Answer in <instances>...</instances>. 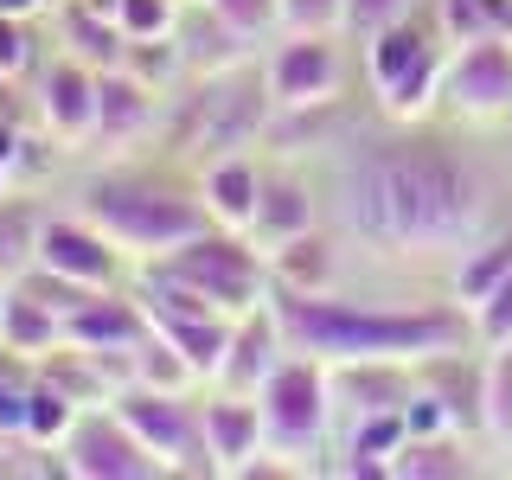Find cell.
I'll list each match as a JSON object with an SVG mask.
<instances>
[{
  "label": "cell",
  "instance_id": "6da1fadb",
  "mask_svg": "<svg viewBox=\"0 0 512 480\" xmlns=\"http://www.w3.org/2000/svg\"><path fill=\"white\" fill-rule=\"evenodd\" d=\"M468 135L474 128L448 116L391 122L365 103L346 122V135L308 160L327 224L372 263L448 276L506 218L500 180Z\"/></svg>",
  "mask_w": 512,
  "mask_h": 480
},
{
  "label": "cell",
  "instance_id": "7a4b0ae2",
  "mask_svg": "<svg viewBox=\"0 0 512 480\" xmlns=\"http://www.w3.org/2000/svg\"><path fill=\"white\" fill-rule=\"evenodd\" d=\"M288 346L314 359H429L468 346L474 320L461 301H359V295H276Z\"/></svg>",
  "mask_w": 512,
  "mask_h": 480
},
{
  "label": "cell",
  "instance_id": "3957f363",
  "mask_svg": "<svg viewBox=\"0 0 512 480\" xmlns=\"http://www.w3.org/2000/svg\"><path fill=\"white\" fill-rule=\"evenodd\" d=\"M71 212H84L103 237L148 263V256L180 250L186 237H199L212 212L199 199V173H180V160L160 154V167L148 160H109V167H90L84 180L71 186Z\"/></svg>",
  "mask_w": 512,
  "mask_h": 480
},
{
  "label": "cell",
  "instance_id": "277c9868",
  "mask_svg": "<svg viewBox=\"0 0 512 480\" xmlns=\"http://www.w3.org/2000/svg\"><path fill=\"white\" fill-rule=\"evenodd\" d=\"M269 116H276V96H269L263 58H250V64H231V71H212V77H186L167 96V109H160L154 148L199 173L218 154L263 148Z\"/></svg>",
  "mask_w": 512,
  "mask_h": 480
},
{
  "label": "cell",
  "instance_id": "5b68a950",
  "mask_svg": "<svg viewBox=\"0 0 512 480\" xmlns=\"http://www.w3.org/2000/svg\"><path fill=\"white\" fill-rule=\"evenodd\" d=\"M448 32L436 20V7H416L410 20L372 32L359 45V77L378 116L391 122H429L442 116V77H448Z\"/></svg>",
  "mask_w": 512,
  "mask_h": 480
},
{
  "label": "cell",
  "instance_id": "8992f818",
  "mask_svg": "<svg viewBox=\"0 0 512 480\" xmlns=\"http://www.w3.org/2000/svg\"><path fill=\"white\" fill-rule=\"evenodd\" d=\"M135 269H154V276L192 288L199 301H212V308L231 314V320L250 314L256 301L276 295V288H269V256H263V244H256L250 231H224V224H205V231L186 237L180 250L148 256V263H135Z\"/></svg>",
  "mask_w": 512,
  "mask_h": 480
},
{
  "label": "cell",
  "instance_id": "52a82bcc",
  "mask_svg": "<svg viewBox=\"0 0 512 480\" xmlns=\"http://www.w3.org/2000/svg\"><path fill=\"white\" fill-rule=\"evenodd\" d=\"M263 404V436L276 455L301 461L308 474H327V448H333V423H340V404H333V365L314 359V352H288V359L269 372V384L256 391Z\"/></svg>",
  "mask_w": 512,
  "mask_h": 480
},
{
  "label": "cell",
  "instance_id": "ba28073f",
  "mask_svg": "<svg viewBox=\"0 0 512 480\" xmlns=\"http://www.w3.org/2000/svg\"><path fill=\"white\" fill-rule=\"evenodd\" d=\"M116 416L135 429L141 442L160 455L167 480H218V461L205 448V423H199V391H154V384H122L116 397Z\"/></svg>",
  "mask_w": 512,
  "mask_h": 480
},
{
  "label": "cell",
  "instance_id": "9c48e42d",
  "mask_svg": "<svg viewBox=\"0 0 512 480\" xmlns=\"http://www.w3.org/2000/svg\"><path fill=\"white\" fill-rule=\"evenodd\" d=\"M346 32H282L263 52V77L276 109H308V103H340L359 58L346 52Z\"/></svg>",
  "mask_w": 512,
  "mask_h": 480
},
{
  "label": "cell",
  "instance_id": "30bf717a",
  "mask_svg": "<svg viewBox=\"0 0 512 480\" xmlns=\"http://www.w3.org/2000/svg\"><path fill=\"white\" fill-rule=\"evenodd\" d=\"M442 116L461 122V128L512 122V32L506 39H474V45H455V52H448Z\"/></svg>",
  "mask_w": 512,
  "mask_h": 480
},
{
  "label": "cell",
  "instance_id": "8fae6325",
  "mask_svg": "<svg viewBox=\"0 0 512 480\" xmlns=\"http://www.w3.org/2000/svg\"><path fill=\"white\" fill-rule=\"evenodd\" d=\"M58 461L71 480H167L160 455L116 416V404H90L58 442Z\"/></svg>",
  "mask_w": 512,
  "mask_h": 480
},
{
  "label": "cell",
  "instance_id": "7c38bea8",
  "mask_svg": "<svg viewBox=\"0 0 512 480\" xmlns=\"http://www.w3.org/2000/svg\"><path fill=\"white\" fill-rule=\"evenodd\" d=\"M32 122H39L45 141L58 148H90L96 128V71L71 52H45V64L32 71Z\"/></svg>",
  "mask_w": 512,
  "mask_h": 480
},
{
  "label": "cell",
  "instance_id": "4fadbf2b",
  "mask_svg": "<svg viewBox=\"0 0 512 480\" xmlns=\"http://www.w3.org/2000/svg\"><path fill=\"white\" fill-rule=\"evenodd\" d=\"M39 269H58V276L84 282V288H122L135 282V256H128L116 237H103L84 212H58L39 224Z\"/></svg>",
  "mask_w": 512,
  "mask_h": 480
},
{
  "label": "cell",
  "instance_id": "5bb4252c",
  "mask_svg": "<svg viewBox=\"0 0 512 480\" xmlns=\"http://www.w3.org/2000/svg\"><path fill=\"white\" fill-rule=\"evenodd\" d=\"M160 109H167V96H160L154 84H141L128 64L96 71V128H90V148H103V154L148 148V141L160 135Z\"/></svg>",
  "mask_w": 512,
  "mask_h": 480
},
{
  "label": "cell",
  "instance_id": "9a60e30c",
  "mask_svg": "<svg viewBox=\"0 0 512 480\" xmlns=\"http://www.w3.org/2000/svg\"><path fill=\"white\" fill-rule=\"evenodd\" d=\"M314 224H327V205H320L314 167L282 160V154H263V199H256L250 237L269 250V244H282V237H295V231H314Z\"/></svg>",
  "mask_w": 512,
  "mask_h": 480
},
{
  "label": "cell",
  "instance_id": "2e32d148",
  "mask_svg": "<svg viewBox=\"0 0 512 480\" xmlns=\"http://www.w3.org/2000/svg\"><path fill=\"white\" fill-rule=\"evenodd\" d=\"M263 256H269V288L276 295H340L352 244L333 224H314V231H295L282 244H269Z\"/></svg>",
  "mask_w": 512,
  "mask_h": 480
},
{
  "label": "cell",
  "instance_id": "e0dca14e",
  "mask_svg": "<svg viewBox=\"0 0 512 480\" xmlns=\"http://www.w3.org/2000/svg\"><path fill=\"white\" fill-rule=\"evenodd\" d=\"M288 352H295V346H288V327H282V314H276V295H269V301H256L250 314L231 320V352H224V365H218L212 384L256 397Z\"/></svg>",
  "mask_w": 512,
  "mask_h": 480
},
{
  "label": "cell",
  "instance_id": "ac0fdd59",
  "mask_svg": "<svg viewBox=\"0 0 512 480\" xmlns=\"http://www.w3.org/2000/svg\"><path fill=\"white\" fill-rule=\"evenodd\" d=\"M416 378L448 404L461 436L487 442V346L468 340V346H448V352H429L416 359Z\"/></svg>",
  "mask_w": 512,
  "mask_h": 480
},
{
  "label": "cell",
  "instance_id": "d6986e66",
  "mask_svg": "<svg viewBox=\"0 0 512 480\" xmlns=\"http://www.w3.org/2000/svg\"><path fill=\"white\" fill-rule=\"evenodd\" d=\"M199 423H205V448H212L218 474H231L256 455V448H269L263 436V404L244 391H224V384H205L199 391Z\"/></svg>",
  "mask_w": 512,
  "mask_h": 480
},
{
  "label": "cell",
  "instance_id": "ffe728a7",
  "mask_svg": "<svg viewBox=\"0 0 512 480\" xmlns=\"http://www.w3.org/2000/svg\"><path fill=\"white\" fill-rule=\"evenodd\" d=\"M416 397V359H340L333 365V404L340 416H384Z\"/></svg>",
  "mask_w": 512,
  "mask_h": 480
},
{
  "label": "cell",
  "instance_id": "44dd1931",
  "mask_svg": "<svg viewBox=\"0 0 512 480\" xmlns=\"http://www.w3.org/2000/svg\"><path fill=\"white\" fill-rule=\"evenodd\" d=\"M199 199H205V212H212V224H224V231H250L256 199H263V148L205 160L199 167Z\"/></svg>",
  "mask_w": 512,
  "mask_h": 480
},
{
  "label": "cell",
  "instance_id": "7402d4cb",
  "mask_svg": "<svg viewBox=\"0 0 512 480\" xmlns=\"http://www.w3.org/2000/svg\"><path fill=\"white\" fill-rule=\"evenodd\" d=\"M173 45H180L186 77H212V71H231V64H250L256 58V45L244 39V32L224 26L205 0H186L180 26H173Z\"/></svg>",
  "mask_w": 512,
  "mask_h": 480
},
{
  "label": "cell",
  "instance_id": "603a6c76",
  "mask_svg": "<svg viewBox=\"0 0 512 480\" xmlns=\"http://www.w3.org/2000/svg\"><path fill=\"white\" fill-rule=\"evenodd\" d=\"M52 39H58V52L84 58L90 71H116L122 52H128V32L116 26V13L90 7V0H58L52 7Z\"/></svg>",
  "mask_w": 512,
  "mask_h": 480
},
{
  "label": "cell",
  "instance_id": "cb8c5ba5",
  "mask_svg": "<svg viewBox=\"0 0 512 480\" xmlns=\"http://www.w3.org/2000/svg\"><path fill=\"white\" fill-rule=\"evenodd\" d=\"M154 333L160 340H173L192 359V372H199L205 384L218 378L224 352H231V314H212V308H148Z\"/></svg>",
  "mask_w": 512,
  "mask_h": 480
},
{
  "label": "cell",
  "instance_id": "d4e9b609",
  "mask_svg": "<svg viewBox=\"0 0 512 480\" xmlns=\"http://www.w3.org/2000/svg\"><path fill=\"white\" fill-rule=\"evenodd\" d=\"M480 448L461 429H442V436H404V448L391 455V480H474L480 474Z\"/></svg>",
  "mask_w": 512,
  "mask_h": 480
},
{
  "label": "cell",
  "instance_id": "484cf974",
  "mask_svg": "<svg viewBox=\"0 0 512 480\" xmlns=\"http://www.w3.org/2000/svg\"><path fill=\"white\" fill-rule=\"evenodd\" d=\"M0 346L26 352V359H45L52 346H64V314L45 308L26 282H7V301H0Z\"/></svg>",
  "mask_w": 512,
  "mask_h": 480
},
{
  "label": "cell",
  "instance_id": "4316f807",
  "mask_svg": "<svg viewBox=\"0 0 512 480\" xmlns=\"http://www.w3.org/2000/svg\"><path fill=\"white\" fill-rule=\"evenodd\" d=\"M77 416H84V404H77L71 391H58L45 372H32V384H26V442L58 448L64 436H71Z\"/></svg>",
  "mask_w": 512,
  "mask_h": 480
},
{
  "label": "cell",
  "instance_id": "83f0119b",
  "mask_svg": "<svg viewBox=\"0 0 512 480\" xmlns=\"http://www.w3.org/2000/svg\"><path fill=\"white\" fill-rule=\"evenodd\" d=\"M429 7H436L448 45L506 39V32H512V0H429Z\"/></svg>",
  "mask_w": 512,
  "mask_h": 480
},
{
  "label": "cell",
  "instance_id": "f1b7e54d",
  "mask_svg": "<svg viewBox=\"0 0 512 480\" xmlns=\"http://www.w3.org/2000/svg\"><path fill=\"white\" fill-rule=\"evenodd\" d=\"M135 384H154V391H205V378L192 372V359L173 340H160L148 327V340L135 346Z\"/></svg>",
  "mask_w": 512,
  "mask_h": 480
},
{
  "label": "cell",
  "instance_id": "f546056e",
  "mask_svg": "<svg viewBox=\"0 0 512 480\" xmlns=\"http://www.w3.org/2000/svg\"><path fill=\"white\" fill-rule=\"evenodd\" d=\"M39 224H45V212H32L20 192L0 199V276L32 269V256H39Z\"/></svg>",
  "mask_w": 512,
  "mask_h": 480
},
{
  "label": "cell",
  "instance_id": "4dcf8cb0",
  "mask_svg": "<svg viewBox=\"0 0 512 480\" xmlns=\"http://www.w3.org/2000/svg\"><path fill=\"white\" fill-rule=\"evenodd\" d=\"M487 448H512V340L487 346Z\"/></svg>",
  "mask_w": 512,
  "mask_h": 480
},
{
  "label": "cell",
  "instance_id": "1f68e13d",
  "mask_svg": "<svg viewBox=\"0 0 512 480\" xmlns=\"http://www.w3.org/2000/svg\"><path fill=\"white\" fill-rule=\"evenodd\" d=\"M39 64H45V45H39V32H32V20L0 13V84H26Z\"/></svg>",
  "mask_w": 512,
  "mask_h": 480
},
{
  "label": "cell",
  "instance_id": "d6a6232c",
  "mask_svg": "<svg viewBox=\"0 0 512 480\" xmlns=\"http://www.w3.org/2000/svg\"><path fill=\"white\" fill-rule=\"evenodd\" d=\"M231 32H244L250 45H269L282 39V0H205Z\"/></svg>",
  "mask_w": 512,
  "mask_h": 480
},
{
  "label": "cell",
  "instance_id": "836d02e7",
  "mask_svg": "<svg viewBox=\"0 0 512 480\" xmlns=\"http://www.w3.org/2000/svg\"><path fill=\"white\" fill-rule=\"evenodd\" d=\"M186 0H116V26L128 39H173Z\"/></svg>",
  "mask_w": 512,
  "mask_h": 480
},
{
  "label": "cell",
  "instance_id": "e575fe53",
  "mask_svg": "<svg viewBox=\"0 0 512 480\" xmlns=\"http://www.w3.org/2000/svg\"><path fill=\"white\" fill-rule=\"evenodd\" d=\"M416 7H429V0H346V39H352V45H365L372 32L397 26V20H410Z\"/></svg>",
  "mask_w": 512,
  "mask_h": 480
},
{
  "label": "cell",
  "instance_id": "d590c367",
  "mask_svg": "<svg viewBox=\"0 0 512 480\" xmlns=\"http://www.w3.org/2000/svg\"><path fill=\"white\" fill-rule=\"evenodd\" d=\"M468 320H474V340L480 346H506L512 340V276L500 288H487V295L468 308Z\"/></svg>",
  "mask_w": 512,
  "mask_h": 480
},
{
  "label": "cell",
  "instance_id": "8d00e7d4",
  "mask_svg": "<svg viewBox=\"0 0 512 480\" xmlns=\"http://www.w3.org/2000/svg\"><path fill=\"white\" fill-rule=\"evenodd\" d=\"M282 32H346V0H282Z\"/></svg>",
  "mask_w": 512,
  "mask_h": 480
},
{
  "label": "cell",
  "instance_id": "74e56055",
  "mask_svg": "<svg viewBox=\"0 0 512 480\" xmlns=\"http://www.w3.org/2000/svg\"><path fill=\"white\" fill-rule=\"evenodd\" d=\"M58 0H0V13H20V20H45Z\"/></svg>",
  "mask_w": 512,
  "mask_h": 480
},
{
  "label": "cell",
  "instance_id": "f35d334b",
  "mask_svg": "<svg viewBox=\"0 0 512 480\" xmlns=\"http://www.w3.org/2000/svg\"><path fill=\"white\" fill-rule=\"evenodd\" d=\"M7 192H13V173H7V167H0V199H7Z\"/></svg>",
  "mask_w": 512,
  "mask_h": 480
},
{
  "label": "cell",
  "instance_id": "ab89813d",
  "mask_svg": "<svg viewBox=\"0 0 512 480\" xmlns=\"http://www.w3.org/2000/svg\"><path fill=\"white\" fill-rule=\"evenodd\" d=\"M7 282H13V276H0V301H7Z\"/></svg>",
  "mask_w": 512,
  "mask_h": 480
},
{
  "label": "cell",
  "instance_id": "60d3db41",
  "mask_svg": "<svg viewBox=\"0 0 512 480\" xmlns=\"http://www.w3.org/2000/svg\"><path fill=\"white\" fill-rule=\"evenodd\" d=\"M506 468H512V448H506Z\"/></svg>",
  "mask_w": 512,
  "mask_h": 480
},
{
  "label": "cell",
  "instance_id": "b9f144b4",
  "mask_svg": "<svg viewBox=\"0 0 512 480\" xmlns=\"http://www.w3.org/2000/svg\"><path fill=\"white\" fill-rule=\"evenodd\" d=\"M0 90H7V84H0Z\"/></svg>",
  "mask_w": 512,
  "mask_h": 480
}]
</instances>
